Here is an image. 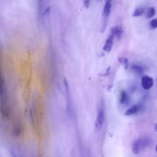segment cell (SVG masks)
Instances as JSON below:
<instances>
[{
    "label": "cell",
    "instance_id": "cell-20",
    "mask_svg": "<svg viewBox=\"0 0 157 157\" xmlns=\"http://www.w3.org/2000/svg\"><path fill=\"white\" fill-rule=\"evenodd\" d=\"M98 1H101V0H98Z\"/></svg>",
    "mask_w": 157,
    "mask_h": 157
},
{
    "label": "cell",
    "instance_id": "cell-18",
    "mask_svg": "<svg viewBox=\"0 0 157 157\" xmlns=\"http://www.w3.org/2000/svg\"><path fill=\"white\" fill-rule=\"evenodd\" d=\"M155 150H156V153H157V145H156V147H155Z\"/></svg>",
    "mask_w": 157,
    "mask_h": 157
},
{
    "label": "cell",
    "instance_id": "cell-7",
    "mask_svg": "<svg viewBox=\"0 0 157 157\" xmlns=\"http://www.w3.org/2000/svg\"><path fill=\"white\" fill-rule=\"evenodd\" d=\"M140 110V105L138 104L133 105L129 108H128L125 112H124V115L126 116H129V115H132L136 113H137Z\"/></svg>",
    "mask_w": 157,
    "mask_h": 157
},
{
    "label": "cell",
    "instance_id": "cell-13",
    "mask_svg": "<svg viewBox=\"0 0 157 157\" xmlns=\"http://www.w3.org/2000/svg\"><path fill=\"white\" fill-rule=\"evenodd\" d=\"M38 1V13L39 15H40L42 13V10L43 9V5H44V0H37Z\"/></svg>",
    "mask_w": 157,
    "mask_h": 157
},
{
    "label": "cell",
    "instance_id": "cell-3",
    "mask_svg": "<svg viewBox=\"0 0 157 157\" xmlns=\"http://www.w3.org/2000/svg\"><path fill=\"white\" fill-rule=\"evenodd\" d=\"M104 112L102 109L99 110V111L98 113L97 117H96V119L95 120V123H94V130L96 132H99L102 127V125L104 124Z\"/></svg>",
    "mask_w": 157,
    "mask_h": 157
},
{
    "label": "cell",
    "instance_id": "cell-2",
    "mask_svg": "<svg viewBox=\"0 0 157 157\" xmlns=\"http://www.w3.org/2000/svg\"><path fill=\"white\" fill-rule=\"evenodd\" d=\"M112 8V0H105V2L103 9V13H102V17H103V29L102 31H104L105 26L107 18L110 14Z\"/></svg>",
    "mask_w": 157,
    "mask_h": 157
},
{
    "label": "cell",
    "instance_id": "cell-8",
    "mask_svg": "<svg viewBox=\"0 0 157 157\" xmlns=\"http://www.w3.org/2000/svg\"><path fill=\"white\" fill-rule=\"evenodd\" d=\"M132 72L137 75H142L144 72V68L143 66L138 64H133L131 67Z\"/></svg>",
    "mask_w": 157,
    "mask_h": 157
},
{
    "label": "cell",
    "instance_id": "cell-17",
    "mask_svg": "<svg viewBox=\"0 0 157 157\" xmlns=\"http://www.w3.org/2000/svg\"><path fill=\"white\" fill-rule=\"evenodd\" d=\"M154 129H155V131L157 132V123L155 124V126H154Z\"/></svg>",
    "mask_w": 157,
    "mask_h": 157
},
{
    "label": "cell",
    "instance_id": "cell-16",
    "mask_svg": "<svg viewBox=\"0 0 157 157\" xmlns=\"http://www.w3.org/2000/svg\"><path fill=\"white\" fill-rule=\"evenodd\" d=\"M83 4H84L85 8H88L90 6V0H84Z\"/></svg>",
    "mask_w": 157,
    "mask_h": 157
},
{
    "label": "cell",
    "instance_id": "cell-4",
    "mask_svg": "<svg viewBox=\"0 0 157 157\" xmlns=\"http://www.w3.org/2000/svg\"><path fill=\"white\" fill-rule=\"evenodd\" d=\"M153 79L148 75H144L141 78V85L142 87L145 90H150L153 85Z\"/></svg>",
    "mask_w": 157,
    "mask_h": 157
},
{
    "label": "cell",
    "instance_id": "cell-19",
    "mask_svg": "<svg viewBox=\"0 0 157 157\" xmlns=\"http://www.w3.org/2000/svg\"><path fill=\"white\" fill-rule=\"evenodd\" d=\"M156 83H157V79H156Z\"/></svg>",
    "mask_w": 157,
    "mask_h": 157
},
{
    "label": "cell",
    "instance_id": "cell-12",
    "mask_svg": "<svg viewBox=\"0 0 157 157\" xmlns=\"http://www.w3.org/2000/svg\"><path fill=\"white\" fill-rule=\"evenodd\" d=\"M155 15V9L153 7H150L146 12V17L148 18L153 17Z\"/></svg>",
    "mask_w": 157,
    "mask_h": 157
},
{
    "label": "cell",
    "instance_id": "cell-11",
    "mask_svg": "<svg viewBox=\"0 0 157 157\" xmlns=\"http://www.w3.org/2000/svg\"><path fill=\"white\" fill-rule=\"evenodd\" d=\"M145 11V9L142 7H137L133 12L132 17H140L141 16Z\"/></svg>",
    "mask_w": 157,
    "mask_h": 157
},
{
    "label": "cell",
    "instance_id": "cell-1",
    "mask_svg": "<svg viewBox=\"0 0 157 157\" xmlns=\"http://www.w3.org/2000/svg\"><path fill=\"white\" fill-rule=\"evenodd\" d=\"M150 140L146 138H139L135 140L132 145V151L134 154H139L143 149L150 144Z\"/></svg>",
    "mask_w": 157,
    "mask_h": 157
},
{
    "label": "cell",
    "instance_id": "cell-5",
    "mask_svg": "<svg viewBox=\"0 0 157 157\" xmlns=\"http://www.w3.org/2000/svg\"><path fill=\"white\" fill-rule=\"evenodd\" d=\"M114 36L113 34H110V35L109 36V37L105 40V42L103 46V50L107 53H109L112 48L113 44V39H114Z\"/></svg>",
    "mask_w": 157,
    "mask_h": 157
},
{
    "label": "cell",
    "instance_id": "cell-9",
    "mask_svg": "<svg viewBox=\"0 0 157 157\" xmlns=\"http://www.w3.org/2000/svg\"><path fill=\"white\" fill-rule=\"evenodd\" d=\"M129 101V96L128 93L122 90L120 93V96H119V102L121 104H125L128 103Z\"/></svg>",
    "mask_w": 157,
    "mask_h": 157
},
{
    "label": "cell",
    "instance_id": "cell-10",
    "mask_svg": "<svg viewBox=\"0 0 157 157\" xmlns=\"http://www.w3.org/2000/svg\"><path fill=\"white\" fill-rule=\"evenodd\" d=\"M118 61L121 64V65L123 66V67H124V69H127L129 67V64L128 58H126L125 57H120L118 58Z\"/></svg>",
    "mask_w": 157,
    "mask_h": 157
},
{
    "label": "cell",
    "instance_id": "cell-6",
    "mask_svg": "<svg viewBox=\"0 0 157 157\" xmlns=\"http://www.w3.org/2000/svg\"><path fill=\"white\" fill-rule=\"evenodd\" d=\"M111 33L113 34L114 37L117 38L118 40H120L123 34V29L121 26L117 25L112 28Z\"/></svg>",
    "mask_w": 157,
    "mask_h": 157
},
{
    "label": "cell",
    "instance_id": "cell-14",
    "mask_svg": "<svg viewBox=\"0 0 157 157\" xmlns=\"http://www.w3.org/2000/svg\"><path fill=\"white\" fill-rule=\"evenodd\" d=\"M150 25L152 28H157V18L151 20L150 22Z\"/></svg>",
    "mask_w": 157,
    "mask_h": 157
},
{
    "label": "cell",
    "instance_id": "cell-15",
    "mask_svg": "<svg viewBox=\"0 0 157 157\" xmlns=\"http://www.w3.org/2000/svg\"><path fill=\"white\" fill-rule=\"evenodd\" d=\"M10 153L11 157H18V155H17V154L16 153L15 151L13 149H11V150H10Z\"/></svg>",
    "mask_w": 157,
    "mask_h": 157
}]
</instances>
